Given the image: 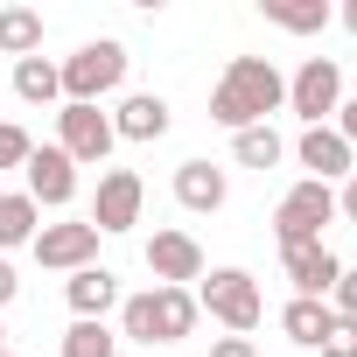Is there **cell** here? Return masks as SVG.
Returning <instances> with one entry per match:
<instances>
[{
  "label": "cell",
  "instance_id": "1",
  "mask_svg": "<svg viewBox=\"0 0 357 357\" xmlns=\"http://www.w3.org/2000/svg\"><path fill=\"white\" fill-rule=\"evenodd\" d=\"M273 112H287V77L273 70V56H231L225 77L211 84V119L225 133H245L273 126Z\"/></svg>",
  "mask_w": 357,
  "mask_h": 357
},
{
  "label": "cell",
  "instance_id": "2",
  "mask_svg": "<svg viewBox=\"0 0 357 357\" xmlns=\"http://www.w3.org/2000/svg\"><path fill=\"white\" fill-rule=\"evenodd\" d=\"M197 294L190 287H140V294H119V336L126 343H140L147 357L154 350H168V343H183L190 329H197Z\"/></svg>",
  "mask_w": 357,
  "mask_h": 357
},
{
  "label": "cell",
  "instance_id": "3",
  "mask_svg": "<svg viewBox=\"0 0 357 357\" xmlns=\"http://www.w3.org/2000/svg\"><path fill=\"white\" fill-rule=\"evenodd\" d=\"M190 294H197V308L211 322H225V336H252L266 322V294H259V280L245 266H204V280Z\"/></svg>",
  "mask_w": 357,
  "mask_h": 357
},
{
  "label": "cell",
  "instance_id": "4",
  "mask_svg": "<svg viewBox=\"0 0 357 357\" xmlns=\"http://www.w3.org/2000/svg\"><path fill=\"white\" fill-rule=\"evenodd\" d=\"M126 43L119 36H98V43H77L56 70H63V105H98L112 91H126Z\"/></svg>",
  "mask_w": 357,
  "mask_h": 357
},
{
  "label": "cell",
  "instance_id": "5",
  "mask_svg": "<svg viewBox=\"0 0 357 357\" xmlns=\"http://www.w3.org/2000/svg\"><path fill=\"white\" fill-rule=\"evenodd\" d=\"M322 225H336V190L329 183H301L273 204V245L287 252V245H322Z\"/></svg>",
  "mask_w": 357,
  "mask_h": 357
},
{
  "label": "cell",
  "instance_id": "6",
  "mask_svg": "<svg viewBox=\"0 0 357 357\" xmlns=\"http://www.w3.org/2000/svg\"><path fill=\"white\" fill-rule=\"evenodd\" d=\"M343 98H350V91H343V63H336V56H301V70L287 77V112H294L301 126H329Z\"/></svg>",
  "mask_w": 357,
  "mask_h": 357
},
{
  "label": "cell",
  "instance_id": "7",
  "mask_svg": "<svg viewBox=\"0 0 357 357\" xmlns=\"http://www.w3.org/2000/svg\"><path fill=\"white\" fill-rule=\"evenodd\" d=\"M56 147L77 161V168H105L119 133H112V112L105 105H56Z\"/></svg>",
  "mask_w": 357,
  "mask_h": 357
},
{
  "label": "cell",
  "instance_id": "8",
  "mask_svg": "<svg viewBox=\"0 0 357 357\" xmlns=\"http://www.w3.org/2000/svg\"><path fill=\"white\" fill-rule=\"evenodd\" d=\"M140 204H147V183L133 168H98V197H91V231L98 238H119V231H133L140 225Z\"/></svg>",
  "mask_w": 357,
  "mask_h": 357
},
{
  "label": "cell",
  "instance_id": "9",
  "mask_svg": "<svg viewBox=\"0 0 357 357\" xmlns=\"http://www.w3.org/2000/svg\"><path fill=\"white\" fill-rule=\"evenodd\" d=\"M29 259L43 266V273H84V266H98V231L84 225V218H63V225H43L36 231V245H29Z\"/></svg>",
  "mask_w": 357,
  "mask_h": 357
},
{
  "label": "cell",
  "instance_id": "10",
  "mask_svg": "<svg viewBox=\"0 0 357 357\" xmlns=\"http://www.w3.org/2000/svg\"><path fill=\"white\" fill-rule=\"evenodd\" d=\"M22 197H29L36 211H70V204H77V161H70L56 140L29 154V168H22Z\"/></svg>",
  "mask_w": 357,
  "mask_h": 357
},
{
  "label": "cell",
  "instance_id": "11",
  "mask_svg": "<svg viewBox=\"0 0 357 357\" xmlns=\"http://www.w3.org/2000/svg\"><path fill=\"white\" fill-rule=\"evenodd\" d=\"M147 273H154V287H197L204 280V245L183 225H161L147 238Z\"/></svg>",
  "mask_w": 357,
  "mask_h": 357
},
{
  "label": "cell",
  "instance_id": "12",
  "mask_svg": "<svg viewBox=\"0 0 357 357\" xmlns=\"http://www.w3.org/2000/svg\"><path fill=\"white\" fill-rule=\"evenodd\" d=\"M287 154H294V161L308 168V183H329V190L357 175V154H350V140H343L336 126H301Z\"/></svg>",
  "mask_w": 357,
  "mask_h": 357
},
{
  "label": "cell",
  "instance_id": "13",
  "mask_svg": "<svg viewBox=\"0 0 357 357\" xmlns=\"http://www.w3.org/2000/svg\"><path fill=\"white\" fill-rule=\"evenodd\" d=\"M168 126H175V105H168L161 91H119V105H112V133H119V140L154 147Z\"/></svg>",
  "mask_w": 357,
  "mask_h": 357
},
{
  "label": "cell",
  "instance_id": "14",
  "mask_svg": "<svg viewBox=\"0 0 357 357\" xmlns=\"http://www.w3.org/2000/svg\"><path fill=\"white\" fill-rule=\"evenodd\" d=\"M280 273L294 280V294H301V301H329V287H336L343 259H336L329 245H287V252H280Z\"/></svg>",
  "mask_w": 357,
  "mask_h": 357
},
{
  "label": "cell",
  "instance_id": "15",
  "mask_svg": "<svg viewBox=\"0 0 357 357\" xmlns=\"http://www.w3.org/2000/svg\"><path fill=\"white\" fill-rule=\"evenodd\" d=\"M168 190H175V204H183V211L211 218V211H225V197H231V175H225L218 161H183Z\"/></svg>",
  "mask_w": 357,
  "mask_h": 357
},
{
  "label": "cell",
  "instance_id": "16",
  "mask_svg": "<svg viewBox=\"0 0 357 357\" xmlns=\"http://www.w3.org/2000/svg\"><path fill=\"white\" fill-rule=\"evenodd\" d=\"M63 301H70L77 322H105V315H119V273L112 266H84V273L63 280Z\"/></svg>",
  "mask_w": 357,
  "mask_h": 357
},
{
  "label": "cell",
  "instance_id": "17",
  "mask_svg": "<svg viewBox=\"0 0 357 357\" xmlns=\"http://www.w3.org/2000/svg\"><path fill=\"white\" fill-rule=\"evenodd\" d=\"M259 15H266L273 29H287V36H322V29L336 22L329 0H259Z\"/></svg>",
  "mask_w": 357,
  "mask_h": 357
},
{
  "label": "cell",
  "instance_id": "18",
  "mask_svg": "<svg viewBox=\"0 0 357 357\" xmlns=\"http://www.w3.org/2000/svg\"><path fill=\"white\" fill-rule=\"evenodd\" d=\"M15 98L22 105H63V70L50 56H22L15 63Z\"/></svg>",
  "mask_w": 357,
  "mask_h": 357
},
{
  "label": "cell",
  "instance_id": "19",
  "mask_svg": "<svg viewBox=\"0 0 357 357\" xmlns=\"http://www.w3.org/2000/svg\"><path fill=\"white\" fill-rule=\"evenodd\" d=\"M329 322H336V308L329 301H287L280 308V329H287V343H301V350H322V336H329Z\"/></svg>",
  "mask_w": 357,
  "mask_h": 357
},
{
  "label": "cell",
  "instance_id": "20",
  "mask_svg": "<svg viewBox=\"0 0 357 357\" xmlns=\"http://www.w3.org/2000/svg\"><path fill=\"white\" fill-rule=\"evenodd\" d=\"M36 231H43V211L22 190H0V259H8L15 245H36Z\"/></svg>",
  "mask_w": 357,
  "mask_h": 357
},
{
  "label": "cell",
  "instance_id": "21",
  "mask_svg": "<svg viewBox=\"0 0 357 357\" xmlns=\"http://www.w3.org/2000/svg\"><path fill=\"white\" fill-rule=\"evenodd\" d=\"M231 161L238 168H280L287 161V140H280V126H245V133H231Z\"/></svg>",
  "mask_w": 357,
  "mask_h": 357
},
{
  "label": "cell",
  "instance_id": "22",
  "mask_svg": "<svg viewBox=\"0 0 357 357\" xmlns=\"http://www.w3.org/2000/svg\"><path fill=\"white\" fill-rule=\"evenodd\" d=\"M0 56H43V15L36 8H0Z\"/></svg>",
  "mask_w": 357,
  "mask_h": 357
},
{
  "label": "cell",
  "instance_id": "23",
  "mask_svg": "<svg viewBox=\"0 0 357 357\" xmlns=\"http://www.w3.org/2000/svg\"><path fill=\"white\" fill-rule=\"evenodd\" d=\"M56 357H119V329L112 322H70Z\"/></svg>",
  "mask_w": 357,
  "mask_h": 357
},
{
  "label": "cell",
  "instance_id": "24",
  "mask_svg": "<svg viewBox=\"0 0 357 357\" xmlns=\"http://www.w3.org/2000/svg\"><path fill=\"white\" fill-rule=\"evenodd\" d=\"M29 154H36L29 126H15V119H0V175H8V168H29Z\"/></svg>",
  "mask_w": 357,
  "mask_h": 357
},
{
  "label": "cell",
  "instance_id": "25",
  "mask_svg": "<svg viewBox=\"0 0 357 357\" xmlns=\"http://www.w3.org/2000/svg\"><path fill=\"white\" fill-rule=\"evenodd\" d=\"M322 357H357V322H350V315H336V322H329V336H322Z\"/></svg>",
  "mask_w": 357,
  "mask_h": 357
},
{
  "label": "cell",
  "instance_id": "26",
  "mask_svg": "<svg viewBox=\"0 0 357 357\" xmlns=\"http://www.w3.org/2000/svg\"><path fill=\"white\" fill-rule=\"evenodd\" d=\"M329 308L357 322V266H343V273H336V287H329Z\"/></svg>",
  "mask_w": 357,
  "mask_h": 357
},
{
  "label": "cell",
  "instance_id": "27",
  "mask_svg": "<svg viewBox=\"0 0 357 357\" xmlns=\"http://www.w3.org/2000/svg\"><path fill=\"white\" fill-rule=\"evenodd\" d=\"M211 357H259L252 336H211Z\"/></svg>",
  "mask_w": 357,
  "mask_h": 357
},
{
  "label": "cell",
  "instance_id": "28",
  "mask_svg": "<svg viewBox=\"0 0 357 357\" xmlns=\"http://www.w3.org/2000/svg\"><path fill=\"white\" fill-rule=\"evenodd\" d=\"M329 126H336V133H343V140H350V154H357V98H343V105H336V119H329Z\"/></svg>",
  "mask_w": 357,
  "mask_h": 357
},
{
  "label": "cell",
  "instance_id": "29",
  "mask_svg": "<svg viewBox=\"0 0 357 357\" xmlns=\"http://www.w3.org/2000/svg\"><path fill=\"white\" fill-rule=\"evenodd\" d=\"M336 218L357 225V175H350V183H336Z\"/></svg>",
  "mask_w": 357,
  "mask_h": 357
},
{
  "label": "cell",
  "instance_id": "30",
  "mask_svg": "<svg viewBox=\"0 0 357 357\" xmlns=\"http://www.w3.org/2000/svg\"><path fill=\"white\" fill-rule=\"evenodd\" d=\"M15 294H22V273H15V259H0V308H8Z\"/></svg>",
  "mask_w": 357,
  "mask_h": 357
},
{
  "label": "cell",
  "instance_id": "31",
  "mask_svg": "<svg viewBox=\"0 0 357 357\" xmlns=\"http://www.w3.org/2000/svg\"><path fill=\"white\" fill-rule=\"evenodd\" d=\"M336 22H343V29L357 36V0H343V8H336Z\"/></svg>",
  "mask_w": 357,
  "mask_h": 357
},
{
  "label": "cell",
  "instance_id": "32",
  "mask_svg": "<svg viewBox=\"0 0 357 357\" xmlns=\"http://www.w3.org/2000/svg\"><path fill=\"white\" fill-rule=\"evenodd\" d=\"M0 357H8V322H0Z\"/></svg>",
  "mask_w": 357,
  "mask_h": 357
},
{
  "label": "cell",
  "instance_id": "33",
  "mask_svg": "<svg viewBox=\"0 0 357 357\" xmlns=\"http://www.w3.org/2000/svg\"><path fill=\"white\" fill-rule=\"evenodd\" d=\"M8 357H15V350H8Z\"/></svg>",
  "mask_w": 357,
  "mask_h": 357
}]
</instances>
